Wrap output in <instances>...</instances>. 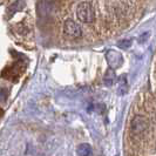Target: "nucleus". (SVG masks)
I'll return each mask as SVG.
<instances>
[{"label":"nucleus","instance_id":"f257e3e1","mask_svg":"<svg viewBox=\"0 0 156 156\" xmlns=\"http://www.w3.org/2000/svg\"><path fill=\"white\" fill-rule=\"evenodd\" d=\"M148 0H52L47 16L65 45L110 39L141 18Z\"/></svg>","mask_w":156,"mask_h":156},{"label":"nucleus","instance_id":"f03ea898","mask_svg":"<svg viewBox=\"0 0 156 156\" xmlns=\"http://www.w3.org/2000/svg\"><path fill=\"white\" fill-rule=\"evenodd\" d=\"M156 133V113L154 102L143 99L135 105L128 126V144L130 154H148Z\"/></svg>","mask_w":156,"mask_h":156}]
</instances>
